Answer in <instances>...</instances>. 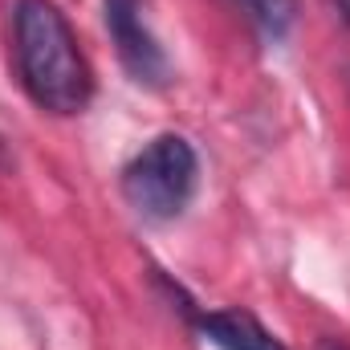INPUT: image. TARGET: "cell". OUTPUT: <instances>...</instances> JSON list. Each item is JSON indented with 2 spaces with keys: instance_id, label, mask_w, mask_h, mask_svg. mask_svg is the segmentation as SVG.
Here are the masks:
<instances>
[{
  "instance_id": "277c9868",
  "label": "cell",
  "mask_w": 350,
  "mask_h": 350,
  "mask_svg": "<svg viewBox=\"0 0 350 350\" xmlns=\"http://www.w3.org/2000/svg\"><path fill=\"white\" fill-rule=\"evenodd\" d=\"M200 330L208 334V342H216L220 350H285L253 314L241 310H216L200 318Z\"/></svg>"
},
{
  "instance_id": "7a4b0ae2",
  "label": "cell",
  "mask_w": 350,
  "mask_h": 350,
  "mask_svg": "<svg viewBox=\"0 0 350 350\" xmlns=\"http://www.w3.org/2000/svg\"><path fill=\"white\" fill-rule=\"evenodd\" d=\"M196 175L200 163L191 143L183 135H159L126 163L122 196L147 220H175L196 191Z\"/></svg>"
},
{
  "instance_id": "52a82bcc",
  "label": "cell",
  "mask_w": 350,
  "mask_h": 350,
  "mask_svg": "<svg viewBox=\"0 0 350 350\" xmlns=\"http://www.w3.org/2000/svg\"><path fill=\"white\" fill-rule=\"evenodd\" d=\"M334 350H347V347H334Z\"/></svg>"
},
{
  "instance_id": "8992f818",
  "label": "cell",
  "mask_w": 350,
  "mask_h": 350,
  "mask_svg": "<svg viewBox=\"0 0 350 350\" xmlns=\"http://www.w3.org/2000/svg\"><path fill=\"white\" fill-rule=\"evenodd\" d=\"M334 8H338V16L350 25V0H334Z\"/></svg>"
},
{
  "instance_id": "5b68a950",
  "label": "cell",
  "mask_w": 350,
  "mask_h": 350,
  "mask_svg": "<svg viewBox=\"0 0 350 350\" xmlns=\"http://www.w3.org/2000/svg\"><path fill=\"white\" fill-rule=\"evenodd\" d=\"M265 41H281L297 21V0H237Z\"/></svg>"
},
{
  "instance_id": "3957f363",
  "label": "cell",
  "mask_w": 350,
  "mask_h": 350,
  "mask_svg": "<svg viewBox=\"0 0 350 350\" xmlns=\"http://www.w3.org/2000/svg\"><path fill=\"white\" fill-rule=\"evenodd\" d=\"M102 16L126 74L143 86H163L172 78V62L147 25V0H102Z\"/></svg>"
},
{
  "instance_id": "6da1fadb",
  "label": "cell",
  "mask_w": 350,
  "mask_h": 350,
  "mask_svg": "<svg viewBox=\"0 0 350 350\" xmlns=\"http://www.w3.org/2000/svg\"><path fill=\"white\" fill-rule=\"evenodd\" d=\"M12 62L25 94L49 114H82L94 94V74L66 12L53 0H16Z\"/></svg>"
}]
</instances>
